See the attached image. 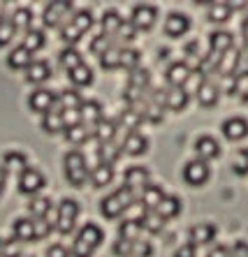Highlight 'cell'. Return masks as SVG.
Listing matches in <instances>:
<instances>
[{"label": "cell", "mask_w": 248, "mask_h": 257, "mask_svg": "<svg viewBox=\"0 0 248 257\" xmlns=\"http://www.w3.org/2000/svg\"><path fill=\"white\" fill-rule=\"evenodd\" d=\"M0 255H3V241H0Z\"/></svg>", "instance_id": "obj_63"}, {"label": "cell", "mask_w": 248, "mask_h": 257, "mask_svg": "<svg viewBox=\"0 0 248 257\" xmlns=\"http://www.w3.org/2000/svg\"><path fill=\"white\" fill-rule=\"evenodd\" d=\"M195 153H197V160L209 162V160L220 156V144H218L213 137L204 135V137H200L195 142Z\"/></svg>", "instance_id": "obj_16"}, {"label": "cell", "mask_w": 248, "mask_h": 257, "mask_svg": "<svg viewBox=\"0 0 248 257\" xmlns=\"http://www.w3.org/2000/svg\"><path fill=\"white\" fill-rule=\"evenodd\" d=\"M137 37V30H135V26L130 24V21H123V26L118 28V33H116L111 40H114V44H130Z\"/></svg>", "instance_id": "obj_45"}, {"label": "cell", "mask_w": 248, "mask_h": 257, "mask_svg": "<svg viewBox=\"0 0 248 257\" xmlns=\"http://www.w3.org/2000/svg\"><path fill=\"white\" fill-rule=\"evenodd\" d=\"M241 37H243V47H248V14L241 21Z\"/></svg>", "instance_id": "obj_59"}, {"label": "cell", "mask_w": 248, "mask_h": 257, "mask_svg": "<svg viewBox=\"0 0 248 257\" xmlns=\"http://www.w3.org/2000/svg\"><path fill=\"white\" fill-rule=\"evenodd\" d=\"M58 63H61V67H65L67 72H72L74 67H79V65H84V60H81V54H79L74 47H70V49H63L61 51V56H58Z\"/></svg>", "instance_id": "obj_38"}, {"label": "cell", "mask_w": 248, "mask_h": 257, "mask_svg": "<svg viewBox=\"0 0 248 257\" xmlns=\"http://www.w3.org/2000/svg\"><path fill=\"white\" fill-rule=\"evenodd\" d=\"M188 30H190V19L181 12H172L167 17V21H165V35L170 37H181Z\"/></svg>", "instance_id": "obj_18"}, {"label": "cell", "mask_w": 248, "mask_h": 257, "mask_svg": "<svg viewBox=\"0 0 248 257\" xmlns=\"http://www.w3.org/2000/svg\"><path fill=\"white\" fill-rule=\"evenodd\" d=\"M216 239V227L211 222H200L190 227V243L193 245H206V243H213Z\"/></svg>", "instance_id": "obj_20"}, {"label": "cell", "mask_w": 248, "mask_h": 257, "mask_svg": "<svg viewBox=\"0 0 248 257\" xmlns=\"http://www.w3.org/2000/svg\"><path fill=\"white\" fill-rule=\"evenodd\" d=\"M133 243H135V241L118 239V241L114 243V255H116V257H130V250H133Z\"/></svg>", "instance_id": "obj_53"}, {"label": "cell", "mask_w": 248, "mask_h": 257, "mask_svg": "<svg viewBox=\"0 0 248 257\" xmlns=\"http://www.w3.org/2000/svg\"><path fill=\"white\" fill-rule=\"evenodd\" d=\"M33 63V54L28 51V49H24V44L17 49H12L10 51V56H7V65L12 67V70H28Z\"/></svg>", "instance_id": "obj_25"}, {"label": "cell", "mask_w": 248, "mask_h": 257, "mask_svg": "<svg viewBox=\"0 0 248 257\" xmlns=\"http://www.w3.org/2000/svg\"><path fill=\"white\" fill-rule=\"evenodd\" d=\"M140 222H142V229H146V232H151V234L160 232L165 225V220L156 213V211H146V213L140 218Z\"/></svg>", "instance_id": "obj_44"}, {"label": "cell", "mask_w": 248, "mask_h": 257, "mask_svg": "<svg viewBox=\"0 0 248 257\" xmlns=\"http://www.w3.org/2000/svg\"><path fill=\"white\" fill-rule=\"evenodd\" d=\"M156 213L163 218V220H172V218H176V215L181 213V199L174 197V195H165V199L160 202V206L156 209Z\"/></svg>", "instance_id": "obj_27"}, {"label": "cell", "mask_w": 248, "mask_h": 257, "mask_svg": "<svg viewBox=\"0 0 248 257\" xmlns=\"http://www.w3.org/2000/svg\"><path fill=\"white\" fill-rule=\"evenodd\" d=\"M5 183H7V169L0 165V195H3V190H5Z\"/></svg>", "instance_id": "obj_60"}, {"label": "cell", "mask_w": 248, "mask_h": 257, "mask_svg": "<svg viewBox=\"0 0 248 257\" xmlns=\"http://www.w3.org/2000/svg\"><path fill=\"white\" fill-rule=\"evenodd\" d=\"M10 21L14 24L17 33H28V30H31V26H33V12L28 10V7H19Z\"/></svg>", "instance_id": "obj_35"}, {"label": "cell", "mask_w": 248, "mask_h": 257, "mask_svg": "<svg viewBox=\"0 0 248 257\" xmlns=\"http://www.w3.org/2000/svg\"><path fill=\"white\" fill-rule=\"evenodd\" d=\"M234 47V37H232V33H227V30H216V33H211L209 35V54H213V56H225L230 49Z\"/></svg>", "instance_id": "obj_13"}, {"label": "cell", "mask_w": 248, "mask_h": 257, "mask_svg": "<svg viewBox=\"0 0 248 257\" xmlns=\"http://www.w3.org/2000/svg\"><path fill=\"white\" fill-rule=\"evenodd\" d=\"M165 199V192H163V188L160 186H146L144 190H142V197H140V202H142V206H144V211H156L158 206H160V202Z\"/></svg>", "instance_id": "obj_23"}, {"label": "cell", "mask_w": 248, "mask_h": 257, "mask_svg": "<svg viewBox=\"0 0 248 257\" xmlns=\"http://www.w3.org/2000/svg\"><path fill=\"white\" fill-rule=\"evenodd\" d=\"M116 130H118V123H116V120H107V118H102V120H100V123L95 125L93 135H95V139H97L100 144H109V142H114Z\"/></svg>", "instance_id": "obj_28"}, {"label": "cell", "mask_w": 248, "mask_h": 257, "mask_svg": "<svg viewBox=\"0 0 248 257\" xmlns=\"http://www.w3.org/2000/svg\"><path fill=\"white\" fill-rule=\"evenodd\" d=\"M195 93H197V102H200L204 109L216 107L218 100H220V86H218L216 81H211V79H204Z\"/></svg>", "instance_id": "obj_12"}, {"label": "cell", "mask_w": 248, "mask_h": 257, "mask_svg": "<svg viewBox=\"0 0 248 257\" xmlns=\"http://www.w3.org/2000/svg\"><path fill=\"white\" fill-rule=\"evenodd\" d=\"M206 257H230V248H225V245H213L211 250L206 252Z\"/></svg>", "instance_id": "obj_57"}, {"label": "cell", "mask_w": 248, "mask_h": 257, "mask_svg": "<svg viewBox=\"0 0 248 257\" xmlns=\"http://www.w3.org/2000/svg\"><path fill=\"white\" fill-rule=\"evenodd\" d=\"M230 17H232V5H227V3H213L209 7V21H213V24H225Z\"/></svg>", "instance_id": "obj_39"}, {"label": "cell", "mask_w": 248, "mask_h": 257, "mask_svg": "<svg viewBox=\"0 0 248 257\" xmlns=\"http://www.w3.org/2000/svg\"><path fill=\"white\" fill-rule=\"evenodd\" d=\"M230 257H248V243L246 241H236V243L232 245Z\"/></svg>", "instance_id": "obj_55"}, {"label": "cell", "mask_w": 248, "mask_h": 257, "mask_svg": "<svg viewBox=\"0 0 248 257\" xmlns=\"http://www.w3.org/2000/svg\"><path fill=\"white\" fill-rule=\"evenodd\" d=\"M104 232L97 227L95 222H86L84 227L79 229L77 239L72 243V255L74 257H91L97 250V245L102 243Z\"/></svg>", "instance_id": "obj_1"}, {"label": "cell", "mask_w": 248, "mask_h": 257, "mask_svg": "<svg viewBox=\"0 0 248 257\" xmlns=\"http://www.w3.org/2000/svg\"><path fill=\"white\" fill-rule=\"evenodd\" d=\"M190 74H193L190 65H188V63H183V60H179V63H172V65L167 67L165 79H167V84H170L172 88H183V86L188 84Z\"/></svg>", "instance_id": "obj_11"}, {"label": "cell", "mask_w": 248, "mask_h": 257, "mask_svg": "<svg viewBox=\"0 0 248 257\" xmlns=\"http://www.w3.org/2000/svg\"><path fill=\"white\" fill-rule=\"evenodd\" d=\"M153 255V245L149 241L137 239L133 243V250H130V257H151Z\"/></svg>", "instance_id": "obj_50"}, {"label": "cell", "mask_w": 248, "mask_h": 257, "mask_svg": "<svg viewBox=\"0 0 248 257\" xmlns=\"http://www.w3.org/2000/svg\"><path fill=\"white\" fill-rule=\"evenodd\" d=\"M116 44H114V40L111 37H107V35H97V37H93V42H91V51L100 58V56H104L107 51H111Z\"/></svg>", "instance_id": "obj_46"}, {"label": "cell", "mask_w": 248, "mask_h": 257, "mask_svg": "<svg viewBox=\"0 0 248 257\" xmlns=\"http://www.w3.org/2000/svg\"><path fill=\"white\" fill-rule=\"evenodd\" d=\"M146 149H149V139H146L144 135H140L137 130L128 132L121 144V151L128 153V156H142V153H146Z\"/></svg>", "instance_id": "obj_15"}, {"label": "cell", "mask_w": 248, "mask_h": 257, "mask_svg": "<svg viewBox=\"0 0 248 257\" xmlns=\"http://www.w3.org/2000/svg\"><path fill=\"white\" fill-rule=\"evenodd\" d=\"M91 137H93V130H91V127H86L84 123L70 125V127L65 130V139H67L70 144H74V146H81V144H86Z\"/></svg>", "instance_id": "obj_29"}, {"label": "cell", "mask_w": 248, "mask_h": 257, "mask_svg": "<svg viewBox=\"0 0 248 257\" xmlns=\"http://www.w3.org/2000/svg\"><path fill=\"white\" fill-rule=\"evenodd\" d=\"M232 77H234V79H243V77H248V47H243V49H239V51H236Z\"/></svg>", "instance_id": "obj_43"}, {"label": "cell", "mask_w": 248, "mask_h": 257, "mask_svg": "<svg viewBox=\"0 0 248 257\" xmlns=\"http://www.w3.org/2000/svg\"><path fill=\"white\" fill-rule=\"evenodd\" d=\"M47 44V37H44L42 30H28L24 37V49H28L31 54H35V51H40V49Z\"/></svg>", "instance_id": "obj_40"}, {"label": "cell", "mask_w": 248, "mask_h": 257, "mask_svg": "<svg viewBox=\"0 0 248 257\" xmlns=\"http://www.w3.org/2000/svg\"><path fill=\"white\" fill-rule=\"evenodd\" d=\"M91 183L95 188H104V186H109L111 181H114V167L111 165H102V162H97L95 167L91 169Z\"/></svg>", "instance_id": "obj_26"}, {"label": "cell", "mask_w": 248, "mask_h": 257, "mask_svg": "<svg viewBox=\"0 0 248 257\" xmlns=\"http://www.w3.org/2000/svg\"><path fill=\"white\" fill-rule=\"evenodd\" d=\"M42 127L49 135H56V132H65V118H63V111L58 109V102L56 107L49 111V114L42 116Z\"/></svg>", "instance_id": "obj_21"}, {"label": "cell", "mask_w": 248, "mask_h": 257, "mask_svg": "<svg viewBox=\"0 0 248 257\" xmlns=\"http://www.w3.org/2000/svg\"><path fill=\"white\" fill-rule=\"evenodd\" d=\"M12 232H14V239H17L19 243H24V241H37L35 239V220L17 218L12 225Z\"/></svg>", "instance_id": "obj_22"}, {"label": "cell", "mask_w": 248, "mask_h": 257, "mask_svg": "<svg viewBox=\"0 0 248 257\" xmlns=\"http://www.w3.org/2000/svg\"><path fill=\"white\" fill-rule=\"evenodd\" d=\"M158 19V7L153 5H135L133 7V17L130 24L135 26V30H151L156 26Z\"/></svg>", "instance_id": "obj_8"}, {"label": "cell", "mask_w": 248, "mask_h": 257, "mask_svg": "<svg viewBox=\"0 0 248 257\" xmlns=\"http://www.w3.org/2000/svg\"><path fill=\"white\" fill-rule=\"evenodd\" d=\"M72 14H74L72 3L56 0V3H49V5L44 7L42 19H44V26H49V28H63V26L72 19Z\"/></svg>", "instance_id": "obj_4"}, {"label": "cell", "mask_w": 248, "mask_h": 257, "mask_svg": "<svg viewBox=\"0 0 248 257\" xmlns=\"http://www.w3.org/2000/svg\"><path fill=\"white\" fill-rule=\"evenodd\" d=\"M56 102H58V95L49 88H37V90H33L31 97H28L31 109L35 111V114H42V116L49 114V111L56 107Z\"/></svg>", "instance_id": "obj_6"}, {"label": "cell", "mask_w": 248, "mask_h": 257, "mask_svg": "<svg viewBox=\"0 0 248 257\" xmlns=\"http://www.w3.org/2000/svg\"><path fill=\"white\" fill-rule=\"evenodd\" d=\"M14 35H17V28H14V24L10 21V19H5V21L0 24V49L12 42Z\"/></svg>", "instance_id": "obj_47"}, {"label": "cell", "mask_w": 248, "mask_h": 257, "mask_svg": "<svg viewBox=\"0 0 248 257\" xmlns=\"http://www.w3.org/2000/svg\"><path fill=\"white\" fill-rule=\"evenodd\" d=\"M241 100H243V102H248V88H243V93H241Z\"/></svg>", "instance_id": "obj_62"}, {"label": "cell", "mask_w": 248, "mask_h": 257, "mask_svg": "<svg viewBox=\"0 0 248 257\" xmlns=\"http://www.w3.org/2000/svg\"><path fill=\"white\" fill-rule=\"evenodd\" d=\"M140 60H142V54L137 51V49L121 47V51H118V67H121V70H128V72L137 70Z\"/></svg>", "instance_id": "obj_30"}, {"label": "cell", "mask_w": 248, "mask_h": 257, "mask_svg": "<svg viewBox=\"0 0 248 257\" xmlns=\"http://www.w3.org/2000/svg\"><path fill=\"white\" fill-rule=\"evenodd\" d=\"M123 181H126V188H130L137 195V190H144L146 186H151V174H149L146 167H142V165H135V167L126 169Z\"/></svg>", "instance_id": "obj_10"}, {"label": "cell", "mask_w": 248, "mask_h": 257, "mask_svg": "<svg viewBox=\"0 0 248 257\" xmlns=\"http://www.w3.org/2000/svg\"><path fill=\"white\" fill-rule=\"evenodd\" d=\"M209 176H211V169L202 160H190L183 167V181H186L188 186H204L206 181H209Z\"/></svg>", "instance_id": "obj_9"}, {"label": "cell", "mask_w": 248, "mask_h": 257, "mask_svg": "<svg viewBox=\"0 0 248 257\" xmlns=\"http://www.w3.org/2000/svg\"><path fill=\"white\" fill-rule=\"evenodd\" d=\"M28 211H31V215L35 220H44L49 215V211H51V202H49L47 197H35L28 204Z\"/></svg>", "instance_id": "obj_42"}, {"label": "cell", "mask_w": 248, "mask_h": 257, "mask_svg": "<svg viewBox=\"0 0 248 257\" xmlns=\"http://www.w3.org/2000/svg\"><path fill=\"white\" fill-rule=\"evenodd\" d=\"M63 169H65V179L70 181L74 188L84 186L86 179L91 176V169L86 165V158L81 151H67L65 160H63Z\"/></svg>", "instance_id": "obj_3"}, {"label": "cell", "mask_w": 248, "mask_h": 257, "mask_svg": "<svg viewBox=\"0 0 248 257\" xmlns=\"http://www.w3.org/2000/svg\"><path fill=\"white\" fill-rule=\"evenodd\" d=\"M51 227H54V225H51L47 218H44V220H35V239H37V241L44 239V236L51 232Z\"/></svg>", "instance_id": "obj_54"}, {"label": "cell", "mask_w": 248, "mask_h": 257, "mask_svg": "<svg viewBox=\"0 0 248 257\" xmlns=\"http://www.w3.org/2000/svg\"><path fill=\"white\" fill-rule=\"evenodd\" d=\"M44 186H47L44 174L37 172V169L28 167L19 174V192H24V195H37Z\"/></svg>", "instance_id": "obj_7"}, {"label": "cell", "mask_w": 248, "mask_h": 257, "mask_svg": "<svg viewBox=\"0 0 248 257\" xmlns=\"http://www.w3.org/2000/svg\"><path fill=\"white\" fill-rule=\"evenodd\" d=\"M174 257H195V245L193 243L181 245V248L174 252Z\"/></svg>", "instance_id": "obj_58"}, {"label": "cell", "mask_w": 248, "mask_h": 257, "mask_svg": "<svg viewBox=\"0 0 248 257\" xmlns=\"http://www.w3.org/2000/svg\"><path fill=\"white\" fill-rule=\"evenodd\" d=\"M26 79H28L31 84H35V86L44 84V81L51 79V65H49L47 60H33L31 67L26 70Z\"/></svg>", "instance_id": "obj_19"}, {"label": "cell", "mask_w": 248, "mask_h": 257, "mask_svg": "<svg viewBox=\"0 0 248 257\" xmlns=\"http://www.w3.org/2000/svg\"><path fill=\"white\" fill-rule=\"evenodd\" d=\"M77 218H79V204L74 199H63L61 206H58V213H56L54 227L61 234H70L74 229Z\"/></svg>", "instance_id": "obj_5"}, {"label": "cell", "mask_w": 248, "mask_h": 257, "mask_svg": "<svg viewBox=\"0 0 248 257\" xmlns=\"http://www.w3.org/2000/svg\"><path fill=\"white\" fill-rule=\"evenodd\" d=\"M232 169H234V174H239V176H246L248 174V151H239V153H236Z\"/></svg>", "instance_id": "obj_51"}, {"label": "cell", "mask_w": 248, "mask_h": 257, "mask_svg": "<svg viewBox=\"0 0 248 257\" xmlns=\"http://www.w3.org/2000/svg\"><path fill=\"white\" fill-rule=\"evenodd\" d=\"M220 130H223L225 139H230V142H239V139H243L248 135V120L241 118V116H232V118L225 120Z\"/></svg>", "instance_id": "obj_17"}, {"label": "cell", "mask_w": 248, "mask_h": 257, "mask_svg": "<svg viewBox=\"0 0 248 257\" xmlns=\"http://www.w3.org/2000/svg\"><path fill=\"white\" fill-rule=\"evenodd\" d=\"M67 77H70V81H72L74 86H79V88L93 84V70L86 65V63L84 65H79V67H74L72 72H67Z\"/></svg>", "instance_id": "obj_33"}, {"label": "cell", "mask_w": 248, "mask_h": 257, "mask_svg": "<svg viewBox=\"0 0 248 257\" xmlns=\"http://www.w3.org/2000/svg\"><path fill=\"white\" fill-rule=\"evenodd\" d=\"M24 250H21V243L17 239H5L3 241V255L0 257H21Z\"/></svg>", "instance_id": "obj_49"}, {"label": "cell", "mask_w": 248, "mask_h": 257, "mask_svg": "<svg viewBox=\"0 0 248 257\" xmlns=\"http://www.w3.org/2000/svg\"><path fill=\"white\" fill-rule=\"evenodd\" d=\"M47 257H70V252H67L65 245L56 243V245H51V248L47 250Z\"/></svg>", "instance_id": "obj_56"}, {"label": "cell", "mask_w": 248, "mask_h": 257, "mask_svg": "<svg viewBox=\"0 0 248 257\" xmlns=\"http://www.w3.org/2000/svg\"><path fill=\"white\" fill-rule=\"evenodd\" d=\"M79 116H81V123L86 127L95 130V125L102 120V104L97 100H84L81 109H79Z\"/></svg>", "instance_id": "obj_14"}, {"label": "cell", "mask_w": 248, "mask_h": 257, "mask_svg": "<svg viewBox=\"0 0 248 257\" xmlns=\"http://www.w3.org/2000/svg\"><path fill=\"white\" fill-rule=\"evenodd\" d=\"M84 100L79 95V90H63L58 95V109L61 111H72V109H81Z\"/></svg>", "instance_id": "obj_32"}, {"label": "cell", "mask_w": 248, "mask_h": 257, "mask_svg": "<svg viewBox=\"0 0 248 257\" xmlns=\"http://www.w3.org/2000/svg\"><path fill=\"white\" fill-rule=\"evenodd\" d=\"M121 146H116L114 142H109V144H100L97 146V160L102 162V165H111L114 167V162L121 158Z\"/></svg>", "instance_id": "obj_31"}, {"label": "cell", "mask_w": 248, "mask_h": 257, "mask_svg": "<svg viewBox=\"0 0 248 257\" xmlns=\"http://www.w3.org/2000/svg\"><path fill=\"white\" fill-rule=\"evenodd\" d=\"M137 202V195H135L130 188H118L116 192H111V195H107V197L100 202V211H102L104 218H109V220H114V218H118V215L126 213L133 204Z\"/></svg>", "instance_id": "obj_2"}, {"label": "cell", "mask_w": 248, "mask_h": 257, "mask_svg": "<svg viewBox=\"0 0 248 257\" xmlns=\"http://www.w3.org/2000/svg\"><path fill=\"white\" fill-rule=\"evenodd\" d=\"M102 35H107V37H114L116 33H118V28L123 26V19L118 17V12H114V10H109V12H104V17H102Z\"/></svg>", "instance_id": "obj_34"}, {"label": "cell", "mask_w": 248, "mask_h": 257, "mask_svg": "<svg viewBox=\"0 0 248 257\" xmlns=\"http://www.w3.org/2000/svg\"><path fill=\"white\" fill-rule=\"evenodd\" d=\"M5 12H7V3H3V0H0V24L5 21Z\"/></svg>", "instance_id": "obj_61"}, {"label": "cell", "mask_w": 248, "mask_h": 257, "mask_svg": "<svg viewBox=\"0 0 248 257\" xmlns=\"http://www.w3.org/2000/svg\"><path fill=\"white\" fill-rule=\"evenodd\" d=\"M3 167L12 169V172H24V169H28V162H26L24 153H19V151H10V153H5Z\"/></svg>", "instance_id": "obj_41"}, {"label": "cell", "mask_w": 248, "mask_h": 257, "mask_svg": "<svg viewBox=\"0 0 248 257\" xmlns=\"http://www.w3.org/2000/svg\"><path fill=\"white\" fill-rule=\"evenodd\" d=\"M118 123H123L126 127H137L142 123V118H140V114H135L133 109H126L121 114V118H118Z\"/></svg>", "instance_id": "obj_52"}, {"label": "cell", "mask_w": 248, "mask_h": 257, "mask_svg": "<svg viewBox=\"0 0 248 257\" xmlns=\"http://www.w3.org/2000/svg\"><path fill=\"white\" fill-rule=\"evenodd\" d=\"M142 232V222L140 218H130V220H123L121 227H118V236L126 241H137Z\"/></svg>", "instance_id": "obj_37"}, {"label": "cell", "mask_w": 248, "mask_h": 257, "mask_svg": "<svg viewBox=\"0 0 248 257\" xmlns=\"http://www.w3.org/2000/svg\"><path fill=\"white\" fill-rule=\"evenodd\" d=\"M188 104V90L186 88H170L165 90V109H172V111H181Z\"/></svg>", "instance_id": "obj_24"}, {"label": "cell", "mask_w": 248, "mask_h": 257, "mask_svg": "<svg viewBox=\"0 0 248 257\" xmlns=\"http://www.w3.org/2000/svg\"><path fill=\"white\" fill-rule=\"evenodd\" d=\"M118 51H121V47H114L111 51L100 56V65H102L104 70H118Z\"/></svg>", "instance_id": "obj_48"}, {"label": "cell", "mask_w": 248, "mask_h": 257, "mask_svg": "<svg viewBox=\"0 0 248 257\" xmlns=\"http://www.w3.org/2000/svg\"><path fill=\"white\" fill-rule=\"evenodd\" d=\"M149 81H151V74L146 70H133L130 72V81H128V88L130 90H140V93H146L149 90Z\"/></svg>", "instance_id": "obj_36"}]
</instances>
